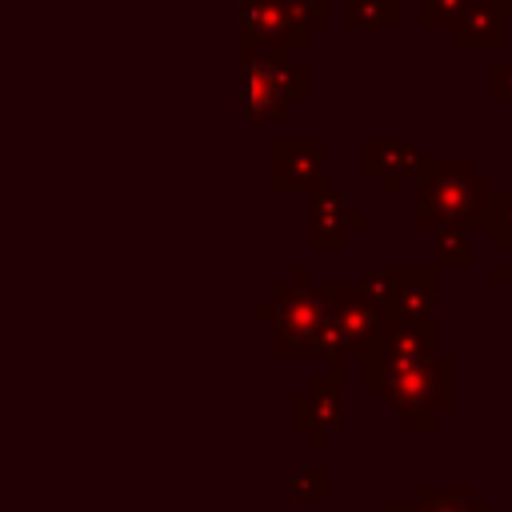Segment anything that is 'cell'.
<instances>
[{
  "label": "cell",
  "mask_w": 512,
  "mask_h": 512,
  "mask_svg": "<svg viewBox=\"0 0 512 512\" xmlns=\"http://www.w3.org/2000/svg\"><path fill=\"white\" fill-rule=\"evenodd\" d=\"M288 72H296L284 56H272V52H260L256 64L248 60L244 64V80H240V92H244V108L248 116H268V112H280L288 108Z\"/></svg>",
  "instance_id": "cell-1"
},
{
  "label": "cell",
  "mask_w": 512,
  "mask_h": 512,
  "mask_svg": "<svg viewBox=\"0 0 512 512\" xmlns=\"http://www.w3.org/2000/svg\"><path fill=\"white\" fill-rule=\"evenodd\" d=\"M504 8L500 0H468L464 16L456 20V40L460 44H492L504 40Z\"/></svg>",
  "instance_id": "cell-2"
},
{
  "label": "cell",
  "mask_w": 512,
  "mask_h": 512,
  "mask_svg": "<svg viewBox=\"0 0 512 512\" xmlns=\"http://www.w3.org/2000/svg\"><path fill=\"white\" fill-rule=\"evenodd\" d=\"M396 28L400 0H348V28Z\"/></svg>",
  "instance_id": "cell-3"
},
{
  "label": "cell",
  "mask_w": 512,
  "mask_h": 512,
  "mask_svg": "<svg viewBox=\"0 0 512 512\" xmlns=\"http://www.w3.org/2000/svg\"><path fill=\"white\" fill-rule=\"evenodd\" d=\"M468 0H424V24H456Z\"/></svg>",
  "instance_id": "cell-4"
},
{
  "label": "cell",
  "mask_w": 512,
  "mask_h": 512,
  "mask_svg": "<svg viewBox=\"0 0 512 512\" xmlns=\"http://www.w3.org/2000/svg\"><path fill=\"white\" fill-rule=\"evenodd\" d=\"M504 4H512V0H504Z\"/></svg>",
  "instance_id": "cell-5"
}]
</instances>
